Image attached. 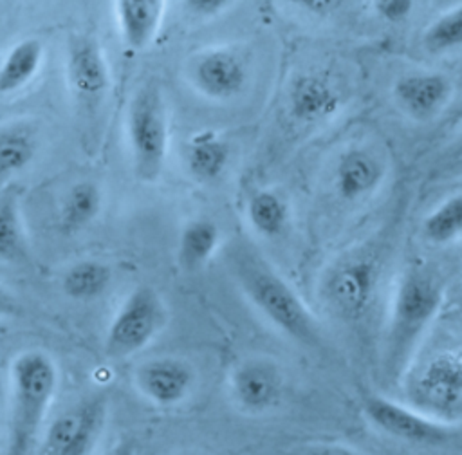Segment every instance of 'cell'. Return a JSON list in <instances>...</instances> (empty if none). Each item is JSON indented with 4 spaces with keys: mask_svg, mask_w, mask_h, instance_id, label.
<instances>
[{
    "mask_svg": "<svg viewBox=\"0 0 462 455\" xmlns=\"http://www.w3.org/2000/svg\"><path fill=\"white\" fill-rule=\"evenodd\" d=\"M422 45L431 54L462 49V2L446 9L422 32Z\"/></svg>",
    "mask_w": 462,
    "mask_h": 455,
    "instance_id": "26",
    "label": "cell"
},
{
    "mask_svg": "<svg viewBox=\"0 0 462 455\" xmlns=\"http://www.w3.org/2000/svg\"><path fill=\"white\" fill-rule=\"evenodd\" d=\"M303 455H359L356 450L345 446V444H337V442H321V444H314L309 446Z\"/></svg>",
    "mask_w": 462,
    "mask_h": 455,
    "instance_id": "31",
    "label": "cell"
},
{
    "mask_svg": "<svg viewBox=\"0 0 462 455\" xmlns=\"http://www.w3.org/2000/svg\"><path fill=\"white\" fill-rule=\"evenodd\" d=\"M65 78L72 98L94 110L110 88V70L99 42L90 34L70 36L65 51Z\"/></svg>",
    "mask_w": 462,
    "mask_h": 455,
    "instance_id": "12",
    "label": "cell"
},
{
    "mask_svg": "<svg viewBox=\"0 0 462 455\" xmlns=\"http://www.w3.org/2000/svg\"><path fill=\"white\" fill-rule=\"evenodd\" d=\"M372 4L381 20L388 23H399L410 16L415 0H372Z\"/></svg>",
    "mask_w": 462,
    "mask_h": 455,
    "instance_id": "28",
    "label": "cell"
},
{
    "mask_svg": "<svg viewBox=\"0 0 462 455\" xmlns=\"http://www.w3.org/2000/svg\"><path fill=\"white\" fill-rule=\"evenodd\" d=\"M106 421L103 395H87L61 410L47 426L40 455H90Z\"/></svg>",
    "mask_w": 462,
    "mask_h": 455,
    "instance_id": "8",
    "label": "cell"
},
{
    "mask_svg": "<svg viewBox=\"0 0 462 455\" xmlns=\"http://www.w3.org/2000/svg\"><path fill=\"white\" fill-rule=\"evenodd\" d=\"M0 262H29V246L20 215L18 193L14 190L0 193Z\"/></svg>",
    "mask_w": 462,
    "mask_h": 455,
    "instance_id": "24",
    "label": "cell"
},
{
    "mask_svg": "<svg viewBox=\"0 0 462 455\" xmlns=\"http://www.w3.org/2000/svg\"><path fill=\"white\" fill-rule=\"evenodd\" d=\"M231 157V146L218 132L204 128L193 132L184 146V164L188 173L202 184L218 181Z\"/></svg>",
    "mask_w": 462,
    "mask_h": 455,
    "instance_id": "18",
    "label": "cell"
},
{
    "mask_svg": "<svg viewBox=\"0 0 462 455\" xmlns=\"http://www.w3.org/2000/svg\"><path fill=\"white\" fill-rule=\"evenodd\" d=\"M249 226L263 238L280 237L289 224V206L285 199L267 188L254 190L245 202Z\"/></svg>",
    "mask_w": 462,
    "mask_h": 455,
    "instance_id": "23",
    "label": "cell"
},
{
    "mask_svg": "<svg viewBox=\"0 0 462 455\" xmlns=\"http://www.w3.org/2000/svg\"><path fill=\"white\" fill-rule=\"evenodd\" d=\"M392 96L408 117L415 121H430L449 105L453 98V81L442 72H408L395 79Z\"/></svg>",
    "mask_w": 462,
    "mask_h": 455,
    "instance_id": "15",
    "label": "cell"
},
{
    "mask_svg": "<svg viewBox=\"0 0 462 455\" xmlns=\"http://www.w3.org/2000/svg\"><path fill=\"white\" fill-rule=\"evenodd\" d=\"M191 87L211 101H231L247 87V63L227 45L206 47L193 54L188 65Z\"/></svg>",
    "mask_w": 462,
    "mask_h": 455,
    "instance_id": "9",
    "label": "cell"
},
{
    "mask_svg": "<svg viewBox=\"0 0 462 455\" xmlns=\"http://www.w3.org/2000/svg\"><path fill=\"white\" fill-rule=\"evenodd\" d=\"M112 282V269L99 260H79L65 269L61 291L76 302H92L106 292Z\"/></svg>",
    "mask_w": 462,
    "mask_h": 455,
    "instance_id": "25",
    "label": "cell"
},
{
    "mask_svg": "<svg viewBox=\"0 0 462 455\" xmlns=\"http://www.w3.org/2000/svg\"><path fill=\"white\" fill-rule=\"evenodd\" d=\"M291 2L310 14L327 16L337 11L345 0H291Z\"/></svg>",
    "mask_w": 462,
    "mask_h": 455,
    "instance_id": "30",
    "label": "cell"
},
{
    "mask_svg": "<svg viewBox=\"0 0 462 455\" xmlns=\"http://www.w3.org/2000/svg\"><path fill=\"white\" fill-rule=\"evenodd\" d=\"M105 455H135V448H134V444L130 442V441H123V442H119L117 446H114L108 453H105Z\"/></svg>",
    "mask_w": 462,
    "mask_h": 455,
    "instance_id": "34",
    "label": "cell"
},
{
    "mask_svg": "<svg viewBox=\"0 0 462 455\" xmlns=\"http://www.w3.org/2000/svg\"><path fill=\"white\" fill-rule=\"evenodd\" d=\"M444 302V282L439 273L413 265L397 280L392 298L381 354V370L388 381L406 376L411 358Z\"/></svg>",
    "mask_w": 462,
    "mask_h": 455,
    "instance_id": "1",
    "label": "cell"
},
{
    "mask_svg": "<svg viewBox=\"0 0 462 455\" xmlns=\"http://www.w3.org/2000/svg\"><path fill=\"white\" fill-rule=\"evenodd\" d=\"M220 244V229L211 218H193L184 224L179 244H177V260L179 265L188 271L202 269Z\"/></svg>",
    "mask_w": 462,
    "mask_h": 455,
    "instance_id": "20",
    "label": "cell"
},
{
    "mask_svg": "<svg viewBox=\"0 0 462 455\" xmlns=\"http://www.w3.org/2000/svg\"><path fill=\"white\" fill-rule=\"evenodd\" d=\"M166 0H114V13L123 43L132 51L146 49L157 36Z\"/></svg>",
    "mask_w": 462,
    "mask_h": 455,
    "instance_id": "17",
    "label": "cell"
},
{
    "mask_svg": "<svg viewBox=\"0 0 462 455\" xmlns=\"http://www.w3.org/2000/svg\"><path fill=\"white\" fill-rule=\"evenodd\" d=\"M103 208V191L94 181L74 182L60 202V228L65 233H78L90 226Z\"/></svg>",
    "mask_w": 462,
    "mask_h": 455,
    "instance_id": "21",
    "label": "cell"
},
{
    "mask_svg": "<svg viewBox=\"0 0 462 455\" xmlns=\"http://www.w3.org/2000/svg\"><path fill=\"white\" fill-rule=\"evenodd\" d=\"M166 323V307L159 292L150 285H137L116 311L106 334L105 354L110 359H125L146 348Z\"/></svg>",
    "mask_w": 462,
    "mask_h": 455,
    "instance_id": "6",
    "label": "cell"
},
{
    "mask_svg": "<svg viewBox=\"0 0 462 455\" xmlns=\"http://www.w3.org/2000/svg\"><path fill=\"white\" fill-rule=\"evenodd\" d=\"M43 58L45 47L38 38L16 42L0 61V96L25 88L40 72Z\"/></svg>",
    "mask_w": 462,
    "mask_h": 455,
    "instance_id": "19",
    "label": "cell"
},
{
    "mask_svg": "<svg viewBox=\"0 0 462 455\" xmlns=\"http://www.w3.org/2000/svg\"><path fill=\"white\" fill-rule=\"evenodd\" d=\"M184 9L197 18H213L226 11L231 0H182Z\"/></svg>",
    "mask_w": 462,
    "mask_h": 455,
    "instance_id": "29",
    "label": "cell"
},
{
    "mask_svg": "<svg viewBox=\"0 0 462 455\" xmlns=\"http://www.w3.org/2000/svg\"><path fill=\"white\" fill-rule=\"evenodd\" d=\"M58 388L54 359L38 348L20 352L9 368V433L5 455H29Z\"/></svg>",
    "mask_w": 462,
    "mask_h": 455,
    "instance_id": "3",
    "label": "cell"
},
{
    "mask_svg": "<svg viewBox=\"0 0 462 455\" xmlns=\"http://www.w3.org/2000/svg\"><path fill=\"white\" fill-rule=\"evenodd\" d=\"M126 139L135 177L155 182L168 155V108L155 79L143 81L130 98Z\"/></svg>",
    "mask_w": 462,
    "mask_h": 455,
    "instance_id": "4",
    "label": "cell"
},
{
    "mask_svg": "<svg viewBox=\"0 0 462 455\" xmlns=\"http://www.w3.org/2000/svg\"><path fill=\"white\" fill-rule=\"evenodd\" d=\"M422 235L431 244H449L462 235V193L442 200L422 222Z\"/></svg>",
    "mask_w": 462,
    "mask_h": 455,
    "instance_id": "27",
    "label": "cell"
},
{
    "mask_svg": "<svg viewBox=\"0 0 462 455\" xmlns=\"http://www.w3.org/2000/svg\"><path fill=\"white\" fill-rule=\"evenodd\" d=\"M343 108L339 87L319 70H305L292 78L287 88L289 116L305 126L319 125Z\"/></svg>",
    "mask_w": 462,
    "mask_h": 455,
    "instance_id": "13",
    "label": "cell"
},
{
    "mask_svg": "<svg viewBox=\"0 0 462 455\" xmlns=\"http://www.w3.org/2000/svg\"><path fill=\"white\" fill-rule=\"evenodd\" d=\"M18 312H20V305L16 298L0 283V320L18 316Z\"/></svg>",
    "mask_w": 462,
    "mask_h": 455,
    "instance_id": "32",
    "label": "cell"
},
{
    "mask_svg": "<svg viewBox=\"0 0 462 455\" xmlns=\"http://www.w3.org/2000/svg\"><path fill=\"white\" fill-rule=\"evenodd\" d=\"M134 383L139 394L155 406L170 408L186 401L195 385L189 363L173 356H161L135 368Z\"/></svg>",
    "mask_w": 462,
    "mask_h": 455,
    "instance_id": "14",
    "label": "cell"
},
{
    "mask_svg": "<svg viewBox=\"0 0 462 455\" xmlns=\"http://www.w3.org/2000/svg\"><path fill=\"white\" fill-rule=\"evenodd\" d=\"M444 155H446V166L455 175H462V135L448 148Z\"/></svg>",
    "mask_w": 462,
    "mask_h": 455,
    "instance_id": "33",
    "label": "cell"
},
{
    "mask_svg": "<svg viewBox=\"0 0 462 455\" xmlns=\"http://www.w3.org/2000/svg\"><path fill=\"white\" fill-rule=\"evenodd\" d=\"M229 394L240 412L249 415L269 413L282 404L285 395L283 370L271 358H247L231 370Z\"/></svg>",
    "mask_w": 462,
    "mask_h": 455,
    "instance_id": "11",
    "label": "cell"
},
{
    "mask_svg": "<svg viewBox=\"0 0 462 455\" xmlns=\"http://www.w3.org/2000/svg\"><path fill=\"white\" fill-rule=\"evenodd\" d=\"M377 276V264L368 253L343 256L323 278V298L337 316L357 321L366 316L372 305Z\"/></svg>",
    "mask_w": 462,
    "mask_h": 455,
    "instance_id": "7",
    "label": "cell"
},
{
    "mask_svg": "<svg viewBox=\"0 0 462 455\" xmlns=\"http://www.w3.org/2000/svg\"><path fill=\"white\" fill-rule=\"evenodd\" d=\"M404 381L410 406L446 426L462 421V347L440 350L408 368Z\"/></svg>",
    "mask_w": 462,
    "mask_h": 455,
    "instance_id": "5",
    "label": "cell"
},
{
    "mask_svg": "<svg viewBox=\"0 0 462 455\" xmlns=\"http://www.w3.org/2000/svg\"><path fill=\"white\" fill-rule=\"evenodd\" d=\"M38 152V135L31 123L11 121L0 126V179L25 170Z\"/></svg>",
    "mask_w": 462,
    "mask_h": 455,
    "instance_id": "22",
    "label": "cell"
},
{
    "mask_svg": "<svg viewBox=\"0 0 462 455\" xmlns=\"http://www.w3.org/2000/svg\"><path fill=\"white\" fill-rule=\"evenodd\" d=\"M386 166L379 155L363 148L343 150L334 166V188L345 202H357L370 197L384 181Z\"/></svg>",
    "mask_w": 462,
    "mask_h": 455,
    "instance_id": "16",
    "label": "cell"
},
{
    "mask_svg": "<svg viewBox=\"0 0 462 455\" xmlns=\"http://www.w3.org/2000/svg\"><path fill=\"white\" fill-rule=\"evenodd\" d=\"M363 415L381 433L408 442L435 446L449 437V426L430 419L408 403L374 394L363 401Z\"/></svg>",
    "mask_w": 462,
    "mask_h": 455,
    "instance_id": "10",
    "label": "cell"
},
{
    "mask_svg": "<svg viewBox=\"0 0 462 455\" xmlns=\"http://www.w3.org/2000/svg\"><path fill=\"white\" fill-rule=\"evenodd\" d=\"M231 271L244 296L267 323L300 345H319V327L309 307L292 285L256 251L244 246L235 247L231 251Z\"/></svg>",
    "mask_w": 462,
    "mask_h": 455,
    "instance_id": "2",
    "label": "cell"
}]
</instances>
